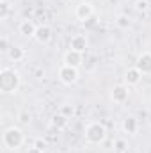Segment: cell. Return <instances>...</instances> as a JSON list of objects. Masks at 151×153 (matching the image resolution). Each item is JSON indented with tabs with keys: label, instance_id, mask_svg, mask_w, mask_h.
I'll list each match as a JSON object with an SVG mask.
<instances>
[{
	"label": "cell",
	"instance_id": "cell-1",
	"mask_svg": "<svg viewBox=\"0 0 151 153\" xmlns=\"http://www.w3.org/2000/svg\"><path fill=\"white\" fill-rule=\"evenodd\" d=\"M2 144L5 150H11V152H16L20 150L23 144H25V134L20 126H7L4 132H2Z\"/></svg>",
	"mask_w": 151,
	"mask_h": 153
},
{
	"label": "cell",
	"instance_id": "cell-2",
	"mask_svg": "<svg viewBox=\"0 0 151 153\" xmlns=\"http://www.w3.org/2000/svg\"><path fill=\"white\" fill-rule=\"evenodd\" d=\"M21 76L13 68H2L0 70V91L5 94H13L20 89Z\"/></svg>",
	"mask_w": 151,
	"mask_h": 153
},
{
	"label": "cell",
	"instance_id": "cell-3",
	"mask_svg": "<svg viewBox=\"0 0 151 153\" xmlns=\"http://www.w3.org/2000/svg\"><path fill=\"white\" fill-rule=\"evenodd\" d=\"M84 135H85L87 144H93V146L103 144L105 139H107V126L103 123H100V121H91V123L85 125Z\"/></svg>",
	"mask_w": 151,
	"mask_h": 153
},
{
	"label": "cell",
	"instance_id": "cell-4",
	"mask_svg": "<svg viewBox=\"0 0 151 153\" xmlns=\"http://www.w3.org/2000/svg\"><path fill=\"white\" fill-rule=\"evenodd\" d=\"M57 76H59V80H61L64 85H73V84L78 82L80 73H78V68L68 66V64H61V68H59V71H57Z\"/></svg>",
	"mask_w": 151,
	"mask_h": 153
},
{
	"label": "cell",
	"instance_id": "cell-5",
	"mask_svg": "<svg viewBox=\"0 0 151 153\" xmlns=\"http://www.w3.org/2000/svg\"><path fill=\"white\" fill-rule=\"evenodd\" d=\"M94 16V5H93V2H89V0H82V2H78L75 7V18L78 22H82V23H85L87 20H91Z\"/></svg>",
	"mask_w": 151,
	"mask_h": 153
},
{
	"label": "cell",
	"instance_id": "cell-6",
	"mask_svg": "<svg viewBox=\"0 0 151 153\" xmlns=\"http://www.w3.org/2000/svg\"><path fill=\"white\" fill-rule=\"evenodd\" d=\"M130 98V87L126 84H117L110 89V100H112L115 105H123L126 103Z\"/></svg>",
	"mask_w": 151,
	"mask_h": 153
},
{
	"label": "cell",
	"instance_id": "cell-7",
	"mask_svg": "<svg viewBox=\"0 0 151 153\" xmlns=\"http://www.w3.org/2000/svg\"><path fill=\"white\" fill-rule=\"evenodd\" d=\"M135 68L144 76L151 75V52H141L139 53V57L135 61Z\"/></svg>",
	"mask_w": 151,
	"mask_h": 153
},
{
	"label": "cell",
	"instance_id": "cell-8",
	"mask_svg": "<svg viewBox=\"0 0 151 153\" xmlns=\"http://www.w3.org/2000/svg\"><path fill=\"white\" fill-rule=\"evenodd\" d=\"M89 48V39L85 34H73L70 39V50H75L80 53H85Z\"/></svg>",
	"mask_w": 151,
	"mask_h": 153
},
{
	"label": "cell",
	"instance_id": "cell-9",
	"mask_svg": "<svg viewBox=\"0 0 151 153\" xmlns=\"http://www.w3.org/2000/svg\"><path fill=\"white\" fill-rule=\"evenodd\" d=\"M62 64H68V66H73V68L80 70L84 66V53L75 52V50H68L62 55Z\"/></svg>",
	"mask_w": 151,
	"mask_h": 153
},
{
	"label": "cell",
	"instance_id": "cell-10",
	"mask_svg": "<svg viewBox=\"0 0 151 153\" xmlns=\"http://www.w3.org/2000/svg\"><path fill=\"white\" fill-rule=\"evenodd\" d=\"M142 73L135 68V66H132V68H128L126 71H124V75H123V80H124V84L128 85V87H137L141 82H142Z\"/></svg>",
	"mask_w": 151,
	"mask_h": 153
},
{
	"label": "cell",
	"instance_id": "cell-11",
	"mask_svg": "<svg viewBox=\"0 0 151 153\" xmlns=\"http://www.w3.org/2000/svg\"><path fill=\"white\" fill-rule=\"evenodd\" d=\"M52 38H53V30H52V27H50V25H46V23L38 25V30H36L34 39L38 41L39 45H50Z\"/></svg>",
	"mask_w": 151,
	"mask_h": 153
},
{
	"label": "cell",
	"instance_id": "cell-12",
	"mask_svg": "<svg viewBox=\"0 0 151 153\" xmlns=\"http://www.w3.org/2000/svg\"><path fill=\"white\" fill-rule=\"evenodd\" d=\"M36 30H38V25L32 20H21L18 23V32L23 38H34L36 36Z\"/></svg>",
	"mask_w": 151,
	"mask_h": 153
},
{
	"label": "cell",
	"instance_id": "cell-13",
	"mask_svg": "<svg viewBox=\"0 0 151 153\" xmlns=\"http://www.w3.org/2000/svg\"><path fill=\"white\" fill-rule=\"evenodd\" d=\"M123 132L124 134H128V135H137V132H139V119L135 117V116H126L124 119H123Z\"/></svg>",
	"mask_w": 151,
	"mask_h": 153
},
{
	"label": "cell",
	"instance_id": "cell-14",
	"mask_svg": "<svg viewBox=\"0 0 151 153\" xmlns=\"http://www.w3.org/2000/svg\"><path fill=\"white\" fill-rule=\"evenodd\" d=\"M5 55H7V59L11 62H21L25 59V50L21 46H18V45H11V48L7 50Z\"/></svg>",
	"mask_w": 151,
	"mask_h": 153
},
{
	"label": "cell",
	"instance_id": "cell-15",
	"mask_svg": "<svg viewBox=\"0 0 151 153\" xmlns=\"http://www.w3.org/2000/svg\"><path fill=\"white\" fill-rule=\"evenodd\" d=\"M68 123H70V117H66V116L61 114V112L53 114L52 116V119H50V126H52L53 130H57V132L64 130V128L68 126Z\"/></svg>",
	"mask_w": 151,
	"mask_h": 153
},
{
	"label": "cell",
	"instance_id": "cell-16",
	"mask_svg": "<svg viewBox=\"0 0 151 153\" xmlns=\"http://www.w3.org/2000/svg\"><path fill=\"white\" fill-rule=\"evenodd\" d=\"M114 23H115L117 29H121V30H128V29L132 27V18H130L128 14H117V16L114 18Z\"/></svg>",
	"mask_w": 151,
	"mask_h": 153
},
{
	"label": "cell",
	"instance_id": "cell-17",
	"mask_svg": "<svg viewBox=\"0 0 151 153\" xmlns=\"http://www.w3.org/2000/svg\"><path fill=\"white\" fill-rule=\"evenodd\" d=\"M9 13H11V5H9V2H7V0L0 2V20H2V22H5V20H7Z\"/></svg>",
	"mask_w": 151,
	"mask_h": 153
},
{
	"label": "cell",
	"instance_id": "cell-18",
	"mask_svg": "<svg viewBox=\"0 0 151 153\" xmlns=\"http://www.w3.org/2000/svg\"><path fill=\"white\" fill-rule=\"evenodd\" d=\"M61 114H64L66 117H73L75 116V105H70V103H64V105H61V111H59Z\"/></svg>",
	"mask_w": 151,
	"mask_h": 153
},
{
	"label": "cell",
	"instance_id": "cell-19",
	"mask_svg": "<svg viewBox=\"0 0 151 153\" xmlns=\"http://www.w3.org/2000/svg\"><path fill=\"white\" fill-rule=\"evenodd\" d=\"M126 148H128L126 139H115V141H114V150H115L117 153H124Z\"/></svg>",
	"mask_w": 151,
	"mask_h": 153
},
{
	"label": "cell",
	"instance_id": "cell-20",
	"mask_svg": "<svg viewBox=\"0 0 151 153\" xmlns=\"http://www.w3.org/2000/svg\"><path fill=\"white\" fill-rule=\"evenodd\" d=\"M133 7H135L137 13H146V11L150 9V2H148V0H135Z\"/></svg>",
	"mask_w": 151,
	"mask_h": 153
},
{
	"label": "cell",
	"instance_id": "cell-21",
	"mask_svg": "<svg viewBox=\"0 0 151 153\" xmlns=\"http://www.w3.org/2000/svg\"><path fill=\"white\" fill-rule=\"evenodd\" d=\"M9 48H11V46H9V41H7V38H5V36H2V38H0V50L7 53V50H9Z\"/></svg>",
	"mask_w": 151,
	"mask_h": 153
},
{
	"label": "cell",
	"instance_id": "cell-22",
	"mask_svg": "<svg viewBox=\"0 0 151 153\" xmlns=\"http://www.w3.org/2000/svg\"><path fill=\"white\" fill-rule=\"evenodd\" d=\"M34 146H36V148H39V150H43V152H44V148H46V143H44L43 139H36V141H34Z\"/></svg>",
	"mask_w": 151,
	"mask_h": 153
},
{
	"label": "cell",
	"instance_id": "cell-23",
	"mask_svg": "<svg viewBox=\"0 0 151 153\" xmlns=\"http://www.w3.org/2000/svg\"><path fill=\"white\" fill-rule=\"evenodd\" d=\"M29 119H30V114H29V112H21V114H20V121H21V123H29Z\"/></svg>",
	"mask_w": 151,
	"mask_h": 153
},
{
	"label": "cell",
	"instance_id": "cell-24",
	"mask_svg": "<svg viewBox=\"0 0 151 153\" xmlns=\"http://www.w3.org/2000/svg\"><path fill=\"white\" fill-rule=\"evenodd\" d=\"M27 153H44V152H43V150H39V148H36V146L32 144V146L27 150Z\"/></svg>",
	"mask_w": 151,
	"mask_h": 153
},
{
	"label": "cell",
	"instance_id": "cell-25",
	"mask_svg": "<svg viewBox=\"0 0 151 153\" xmlns=\"http://www.w3.org/2000/svg\"><path fill=\"white\" fill-rule=\"evenodd\" d=\"M148 125H150V126H151V114L148 116Z\"/></svg>",
	"mask_w": 151,
	"mask_h": 153
}]
</instances>
